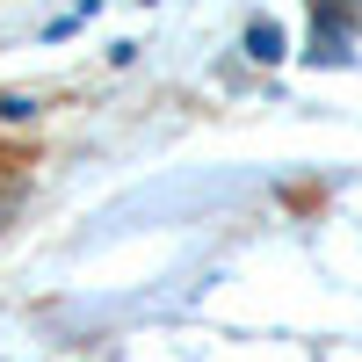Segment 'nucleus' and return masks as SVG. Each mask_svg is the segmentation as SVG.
Returning <instances> with one entry per match:
<instances>
[{
	"instance_id": "obj_3",
	"label": "nucleus",
	"mask_w": 362,
	"mask_h": 362,
	"mask_svg": "<svg viewBox=\"0 0 362 362\" xmlns=\"http://www.w3.org/2000/svg\"><path fill=\"white\" fill-rule=\"evenodd\" d=\"M0 116H8V124H29V116H37V102H29V95H8V102H0Z\"/></svg>"
},
{
	"instance_id": "obj_1",
	"label": "nucleus",
	"mask_w": 362,
	"mask_h": 362,
	"mask_svg": "<svg viewBox=\"0 0 362 362\" xmlns=\"http://www.w3.org/2000/svg\"><path fill=\"white\" fill-rule=\"evenodd\" d=\"M312 66H348L355 58V8L348 0H312Z\"/></svg>"
},
{
	"instance_id": "obj_2",
	"label": "nucleus",
	"mask_w": 362,
	"mask_h": 362,
	"mask_svg": "<svg viewBox=\"0 0 362 362\" xmlns=\"http://www.w3.org/2000/svg\"><path fill=\"white\" fill-rule=\"evenodd\" d=\"M247 58H254V66H276V58H283V29L268 22V15L247 29Z\"/></svg>"
},
{
	"instance_id": "obj_4",
	"label": "nucleus",
	"mask_w": 362,
	"mask_h": 362,
	"mask_svg": "<svg viewBox=\"0 0 362 362\" xmlns=\"http://www.w3.org/2000/svg\"><path fill=\"white\" fill-rule=\"evenodd\" d=\"M348 8H362V0H348Z\"/></svg>"
}]
</instances>
